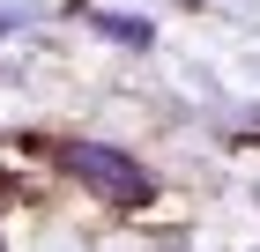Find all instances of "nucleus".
<instances>
[{
  "label": "nucleus",
  "mask_w": 260,
  "mask_h": 252,
  "mask_svg": "<svg viewBox=\"0 0 260 252\" xmlns=\"http://www.w3.org/2000/svg\"><path fill=\"white\" fill-rule=\"evenodd\" d=\"M67 171H75L89 193H112V200H141L149 193L141 163H126L119 149H97V141H67Z\"/></svg>",
  "instance_id": "obj_1"
}]
</instances>
